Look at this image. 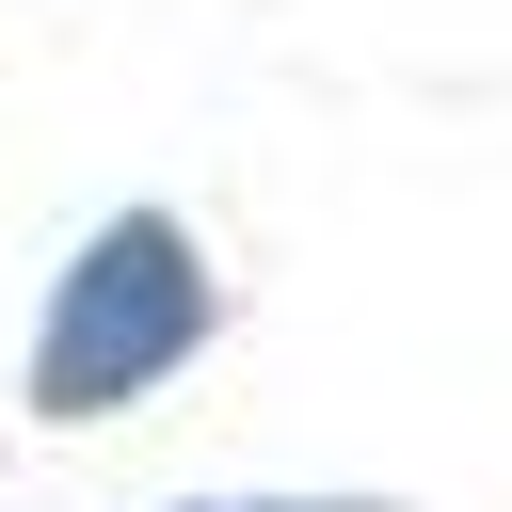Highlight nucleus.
I'll list each match as a JSON object with an SVG mask.
<instances>
[{"label": "nucleus", "mask_w": 512, "mask_h": 512, "mask_svg": "<svg viewBox=\"0 0 512 512\" xmlns=\"http://www.w3.org/2000/svg\"><path fill=\"white\" fill-rule=\"evenodd\" d=\"M208 336H224L208 240H192L176 208H112V224H80V256H64L48 304H32V416H48V432H96V416L160 400Z\"/></svg>", "instance_id": "f257e3e1"}, {"label": "nucleus", "mask_w": 512, "mask_h": 512, "mask_svg": "<svg viewBox=\"0 0 512 512\" xmlns=\"http://www.w3.org/2000/svg\"><path fill=\"white\" fill-rule=\"evenodd\" d=\"M176 512H384V496H176Z\"/></svg>", "instance_id": "f03ea898"}]
</instances>
